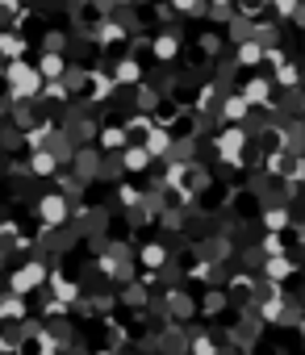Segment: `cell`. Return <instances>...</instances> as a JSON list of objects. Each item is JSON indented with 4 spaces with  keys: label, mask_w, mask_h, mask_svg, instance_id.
Wrapping results in <instances>:
<instances>
[{
    "label": "cell",
    "mask_w": 305,
    "mask_h": 355,
    "mask_svg": "<svg viewBox=\"0 0 305 355\" xmlns=\"http://www.w3.org/2000/svg\"><path fill=\"white\" fill-rule=\"evenodd\" d=\"M34 280H42V268H29V272H21V276L13 280V288H17V293H21V288H29V284H34Z\"/></svg>",
    "instance_id": "cell-2"
},
{
    "label": "cell",
    "mask_w": 305,
    "mask_h": 355,
    "mask_svg": "<svg viewBox=\"0 0 305 355\" xmlns=\"http://www.w3.org/2000/svg\"><path fill=\"white\" fill-rule=\"evenodd\" d=\"M284 272H289L284 259H272V264H268V276H284Z\"/></svg>",
    "instance_id": "cell-3"
},
{
    "label": "cell",
    "mask_w": 305,
    "mask_h": 355,
    "mask_svg": "<svg viewBox=\"0 0 305 355\" xmlns=\"http://www.w3.org/2000/svg\"><path fill=\"white\" fill-rule=\"evenodd\" d=\"M101 355H105V351H101Z\"/></svg>",
    "instance_id": "cell-5"
},
{
    "label": "cell",
    "mask_w": 305,
    "mask_h": 355,
    "mask_svg": "<svg viewBox=\"0 0 305 355\" xmlns=\"http://www.w3.org/2000/svg\"><path fill=\"white\" fill-rule=\"evenodd\" d=\"M25 313V305L17 301V297H5V301H0V317H21Z\"/></svg>",
    "instance_id": "cell-1"
},
{
    "label": "cell",
    "mask_w": 305,
    "mask_h": 355,
    "mask_svg": "<svg viewBox=\"0 0 305 355\" xmlns=\"http://www.w3.org/2000/svg\"><path fill=\"white\" fill-rule=\"evenodd\" d=\"M46 217L59 221V217H63V205H59V201H46Z\"/></svg>",
    "instance_id": "cell-4"
}]
</instances>
